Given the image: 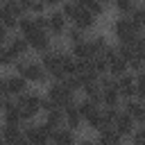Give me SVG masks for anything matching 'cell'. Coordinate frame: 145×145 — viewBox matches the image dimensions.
<instances>
[{
  "label": "cell",
  "mask_w": 145,
  "mask_h": 145,
  "mask_svg": "<svg viewBox=\"0 0 145 145\" xmlns=\"http://www.w3.org/2000/svg\"><path fill=\"white\" fill-rule=\"evenodd\" d=\"M14 70H16V75L25 77L29 84H48L50 82V75L45 72V68L41 66L39 59H29V57L18 59L14 63Z\"/></svg>",
  "instance_id": "obj_1"
},
{
  "label": "cell",
  "mask_w": 145,
  "mask_h": 145,
  "mask_svg": "<svg viewBox=\"0 0 145 145\" xmlns=\"http://www.w3.org/2000/svg\"><path fill=\"white\" fill-rule=\"evenodd\" d=\"M41 100H43V95L39 91H32V88L27 93H23L20 97H16V104H18L20 116H23V122H34V118L41 113Z\"/></svg>",
  "instance_id": "obj_2"
},
{
  "label": "cell",
  "mask_w": 145,
  "mask_h": 145,
  "mask_svg": "<svg viewBox=\"0 0 145 145\" xmlns=\"http://www.w3.org/2000/svg\"><path fill=\"white\" fill-rule=\"evenodd\" d=\"M111 32H113V36L118 39V43H131L134 39H138L143 32H140V27L129 18V16H118L116 20H113V25H111Z\"/></svg>",
  "instance_id": "obj_3"
},
{
  "label": "cell",
  "mask_w": 145,
  "mask_h": 145,
  "mask_svg": "<svg viewBox=\"0 0 145 145\" xmlns=\"http://www.w3.org/2000/svg\"><path fill=\"white\" fill-rule=\"evenodd\" d=\"M45 97L52 100L54 106H59V109H66V106H70V104L77 102V100H75V91H72L66 82H50Z\"/></svg>",
  "instance_id": "obj_4"
},
{
  "label": "cell",
  "mask_w": 145,
  "mask_h": 145,
  "mask_svg": "<svg viewBox=\"0 0 145 145\" xmlns=\"http://www.w3.org/2000/svg\"><path fill=\"white\" fill-rule=\"evenodd\" d=\"M52 129L41 120V122H25L23 125V136L34 143V145H50L52 143Z\"/></svg>",
  "instance_id": "obj_5"
},
{
  "label": "cell",
  "mask_w": 145,
  "mask_h": 145,
  "mask_svg": "<svg viewBox=\"0 0 145 145\" xmlns=\"http://www.w3.org/2000/svg\"><path fill=\"white\" fill-rule=\"evenodd\" d=\"M25 39H27L29 50H34L36 54H43V52H48V50L54 45L50 32H45V29H32L29 34H25Z\"/></svg>",
  "instance_id": "obj_6"
},
{
  "label": "cell",
  "mask_w": 145,
  "mask_h": 145,
  "mask_svg": "<svg viewBox=\"0 0 145 145\" xmlns=\"http://www.w3.org/2000/svg\"><path fill=\"white\" fill-rule=\"evenodd\" d=\"M48 32H50V36H63L66 34V29H68V20H66V16L61 14V9L59 7H54V9H48Z\"/></svg>",
  "instance_id": "obj_7"
},
{
  "label": "cell",
  "mask_w": 145,
  "mask_h": 145,
  "mask_svg": "<svg viewBox=\"0 0 145 145\" xmlns=\"http://www.w3.org/2000/svg\"><path fill=\"white\" fill-rule=\"evenodd\" d=\"M7 50L11 52V57L18 61V59H25L27 57V52H29V45H27V39L23 36V34H11L9 36V41H7Z\"/></svg>",
  "instance_id": "obj_8"
},
{
  "label": "cell",
  "mask_w": 145,
  "mask_h": 145,
  "mask_svg": "<svg viewBox=\"0 0 145 145\" xmlns=\"http://www.w3.org/2000/svg\"><path fill=\"white\" fill-rule=\"evenodd\" d=\"M5 79H7V95L14 97V100L29 91V82H27L25 77L16 75V72H14V75H5Z\"/></svg>",
  "instance_id": "obj_9"
},
{
  "label": "cell",
  "mask_w": 145,
  "mask_h": 145,
  "mask_svg": "<svg viewBox=\"0 0 145 145\" xmlns=\"http://www.w3.org/2000/svg\"><path fill=\"white\" fill-rule=\"evenodd\" d=\"M122 111L134 118L136 125H145V102H140L138 97H131V100H125L122 102Z\"/></svg>",
  "instance_id": "obj_10"
},
{
  "label": "cell",
  "mask_w": 145,
  "mask_h": 145,
  "mask_svg": "<svg viewBox=\"0 0 145 145\" xmlns=\"http://www.w3.org/2000/svg\"><path fill=\"white\" fill-rule=\"evenodd\" d=\"M136 122H134V118H129L125 111H120L118 113V118H116V122H113V129L120 134V138L125 140V138H129L131 140V136H134V131H136Z\"/></svg>",
  "instance_id": "obj_11"
},
{
  "label": "cell",
  "mask_w": 145,
  "mask_h": 145,
  "mask_svg": "<svg viewBox=\"0 0 145 145\" xmlns=\"http://www.w3.org/2000/svg\"><path fill=\"white\" fill-rule=\"evenodd\" d=\"M68 52L77 59V61H93L95 57H97V52L93 50V45H91V41L88 39H84L82 43H77V45H70L68 48Z\"/></svg>",
  "instance_id": "obj_12"
},
{
  "label": "cell",
  "mask_w": 145,
  "mask_h": 145,
  "mask_svg": "<svg viewBox=\"0 0 145 145\" xmlns=\"http://www.w3.org/2000/svg\"><path fill=\"white\" fill-rule=\"evenodd\" d=\"M116 82H118V93H120L122 102L136 97V75H134V72H127V75H122V77L116 79Z\"/></svg>",
  "instance_id": "obj_13"
},
{
  "label": "cell",
  "mask_w": 145,
  "mask_h": 145,
  "mask_svg": "<svg viewBox=\"0 0 145 145\" xmlns=\"http://www.w3.org/2000/svg\"><path fill=\"white\" fill-rule=\"evenodd\" d=\"M63 116H66V129H70V131H79L82 127H84V118L79 116V111H77V102L75 104H70V106H66L63 109Z\"/></svg>",
  "instance_id": "obj_14"
},
{
  "label": "cell",
  "mask_w": 145,
  "mask_h": 145,
  "mask_svg": "<svg viewBox=\"0 0 145 145\" xmlns=\"http://www.w3.org/2000/svg\"><path fill=\"white\" fill-rule=\"evenodd\" d=\"M23 138V125H9V122H2L0 125V140H7V143H18Z\"/></svg>",
  "instance_id": "obj_15"
},
{
  "label": "cell",
  "mask_w": 145,
  "mask_h": 145,
  "mask_svg": "<svg viewBox=\"0 0 145 145\" xmlns=\"http://www.w3.org/2000/svg\"><path fill=\"white\" fill-rule=\"evenodd\" d=\"M43 122L52 129V131H57V129H61L63 125H66V116H63V109H52V111H48V113H43Z\"/></svg>",
  "instance_id": "obj_16"
},
{
  "label": "cell",
  "mask_w": 145,
  "mask_h": 145,
  "mask_svg": "<svg viewBox=\"0 0 145 145\" xmlns=\"http://www.w3.org/2000/svg\"><path fill=\"white\" fill-rule=\"evenodd\" d=\"M77 143H79L77 134L70 131V129H66V127H61V129H57L52 134V143L50 145H77Z\"/></svg>",
  "instance_id": "obj_17"
},
{
  "label": "cell",
  "mask_w": 145,
  "mask_h": 145,
  "mask_svg": "<svg viewBox=\"0 0 145 145\" xmlns=\"http://www.w3.org/2000/svg\"><path fill=\"white\" fill-rule=\"evenodd\" d=\"M95 23H97V18L91 14V11H86L84 7H82V11L77 14V18L70 23V25H75L77 29H82V32H86V29H93L95 27Z\"/></svg>",
  "instance_id": "obj_18"
},
{
  "label": "cell",
  "mask_w": 145,
  "mask_h": 145,
  "mask_svg": "<svg viewBox=\"0 0 145 145\" xmlns=\"http://www.w3.org/2000/svg\"><path fill=\"white\" fill-rule=\"evenodd\" d=\"M127 72H129V63H127V59H125L122 54H118L116 59L109 61V75H111L113 79H120V77L127 75Z\"/></svg>",
  "instance_id": "obj_19"
},
{
  "label": "cell",
  "mask_w": 145,
  "mask_h": 145,
  "mask_svg": "<svg viewBox=\"0 0 145 145\" xmlns=\"http://www.w3.org/2000/svg\"><path fill=\"white\" fill-rule=\"evenodd\" d=\"M86 127L100 134V131H104V129H109V127H111V122L106 120V116H104V111L100 109L97 113H93V116H91V118L86 120Z\"/></svg>",
  "instance_id": "obj_20"
},
{
  "label": "cell",
  "mask_w": 145,
  "mask_h": 145,
  "mask_svg": "<svg viewBox=\"0 0 145 145\" xmlns=\"http://www.w3.org/2000/svg\"><path fill=\"white\" fill-rule=\"evenodd\" d=\"M59 9H61V14L66 16V20L72 23V20L77 18V14L82 11V2H79V0H66V2L59 5Z\"/></svg>",
  "instance_id": "obj_21"
},
{
  "label": "cell",
  "mask_w": 145,
  "mask_h": 145,
  "mask_svg": "<svg viewBox=\"0 0 145 145\" xmlns=\"http://www.w3.org/2000/svg\"><path fill=\"white\" fill-rule=\"evenodd\" d=\"M95 140H97V145H122V138H120V134H118L113 127L100 131Z\"/></svg>",
  "instance_id": "obj_22"
},
{
  "label": "cell",
  "mask_w": 145,
  "mask_h": 145,
  "mask_svg": "<svg viewBox=\"0 0 145 145\" xmlns=\"http://www.w3.org/2000/svg\"><path fill=\"white\" fill-rule=\"evenodd\" d=\"M77 111H79V116L84 118V125H86V120L93 116V113H97L100 111V104H95V102H91V100H79L77 102Z\"/></svg>",
  "instance_id": "obj_23"
},
{
  "label": "cell",
  "mask_w": 145,
  "mask_h": 145,
  "mask_svg": "<svg viewBox=\"0 0 145 145\" xmlns=\"http://www.w3.org/2000/svg\"><path fill=\"white\" fill-rule=\"evenodd\" d=\"M25 7H27V14H32V16L48 14V2H43V0H25Z\"/></svg>",
  "instance_id": "obj_24"
},
{
  "label": "cell",
  "mask_w": 145,
  "mask_h": 145,
  "mask_svg": "<svg viewBox=\"0 0 145 145\" xmlns=\"http://www.w3.org/2000/svg\"><path fill=\"white\" fill-rule=\"evenodd\" d=\"M86 32H82V29H77L75 25H68V29H66V34H63V39L68 41V45H77V43H82L86 36H84Z\"/></svg>",
  "instance_id": "obj_25"
},
{
  "label": "cell",
  "mask_w": 145,
  "mask_h": 145,
  "mask_svg": "<svg viewBox=\"0 0 145 145\" xmlns=\"http://www.w3.org/2000/svg\"><path fill=\"white\" fill-rule=\"evenodd\" d=\"M88 41H91V45H93V50H95L97 54H102V52H104V50L111 45V43H109V39H106L102 32H95V34H93Z\"/></svg>",
  "instance_id": "obj_26"
},
{
  "label": "cell",
  "mask_w": 145,
  "mask_h": 145,
  "mask_svg": "<svg viewBox=\"0 0 145 145\" xmlns=\"http://www.w3.org/2000/svg\"><path fill=\"white\" fill-rule=\"evenodd\" d=\"M79 2H82V7H84L86 11H91L95 18L106 11V5H104V2H97V0H79Z\"/></svg>",
  "instance_id": "obj_27"
},
{
  "label": "cell",
  "mask_w": 145,
  "mask_h": 145,
  "mask_svg": "<svg viewBox=\"0 0 145 145\" xmlns=\"http://www.w3.org/2000/svg\"><path fill=\"white\" fill-rule=\"evenodd\" d=\"M129 18H131V20L140 27V32L145 34V5H136V7H134V11L129 14Z\"/></svg>",
  "instance_id": "obj_28"
},
{
  "label": "cell",
  "mask_w": 145,
  "mask_h": 145,
  "mask_svg": "<svg viewBox=\"0 0 145 145\" xmlns=\"http://www.w3.org/2000/svg\"><path fill=\"white\" fill-rule=\"evenodd\" d=\"M134 7H136V2H131V0H116L113 2V9L118 11V16H129L134 11Z\"/></svg>",
  "instance_id": "obj_29"
},
{
  "label": "cell",
  "mask_w": 145,
  "mask_h": 145,
  "mask_svg": "<svg viewBox=\"0 0 145 145\" xmlns=\"http://www.w3.org/2000/svg\"><path fill=\"white\" fill-rule=\"evenodd\" d=\"M91 66H93V70H95L100 77H102V75H109V61H106L102 54H97V57L91 61Z\"/></svg>",
  "instance_id": "obj_30"
},
{
  "label": "cell",
  "mask_w": 145,
  "mask_h": 145,
  "mask_svg": "<svg viewBox=\"0 0 145 145\" xmlns=\"http://www.w3.org/2000/svg\"><path fill=\"white\" fill-rule=\"evenodd\" d=\"M14 63H16V59L11 57V52L7 50V45H0V68H14Z\"/></svg>",
  "instance_id": "obj_31"
},
{
  "label": "cell",
  "mask_w": 145,
  "mask_h": 145,
  "mask_svg": "<svg viewBox=\"0 0 145 145\" xmlns=\"http://www.w3.org/2000/svg\"><path fill=\"white\" fill-rule=\"evenodd\" d=\"M136 97L140 102H145V72L136 75Z\"/></svg>",
  "instance_id": "obj_32"
},
{
  "label": "cell",
  "mask_w": 145,
  "mask_h": 145,
  "mask_svg": "<svg viewBox=\"0 0 145 145\" xmlns=\"http://www.w3.org/2000/svg\"><path fill=\"white\" fill-rule=\"evenodd\" d=\"M131 140H143V143H145V125H138V127H136Z\"/></svg>",
  "instance_id": "obj_33"
},
{
  "label": "cell",
  "mask_w": 145,
  "mask_h": 145,
  "mask_svg": "<svg viewBox=\"0 0 145 145\" xmlns=\"http://www.w3.org/2000/svg\"><path fill=\"white\" fill-rule=\"evenodd\" d=\"M7 41H9V29L0 23V45H7Z\"/></svg>",
  "instance_id": "obj_34"
},
{
  "label": "cell",
  "mask_w": 145,
  "mask_h": 145,
  "mask_svg": "<svg viewBox=\"0 0 145 145\" xmlns=\"http://www.w3.org/2000/svg\"><path fill=\"white\" fill-rule=\"evenodd\" d=\"M77 145H97V140H91V138H84V140H79Z\"/></svg>",
  "instance_id": "obj_35"
},
{
  "label": "cell",
  "mask_w": 145,
  "mask_h": 145,
  "mask_svg": "<svg viewBox=\"0 0 145 145\" xmlns=\"http://www.w3.org/2000/svg\"><path fill=\"white\" fill-rule=\"evenodd\" d=\"M16 145H34V143H29V140H27V138H25V136H23V138H20V140H18V143H16Z\"/></svg>",
  "instance_id": "obj_36"
},
{
  "label": "cell",
  "mask_w": 145,
  "mask_h": 145,
  "mask_svg": "<svg viewBox=\"0 0 145 145\" xmlns=\"http://www.w3.org/2000/svg\"><path fill=\"white\" fill-rule=\"evenodd\" d=\"M129 145H145L143 140H129Z\"/></svg>",
  "instance_id": "obj_37"
},
{
  "label": "cell",
  "mask_w": 145,
  "mask_h": 145,
  "mask_svg": "<svg viewBox=\"0 0 145 145\" xmlns=\"http://www.w3.org/2000/svg\"><path fill=\"white\" fill-rule=\"evenodd\" d=\"M0 145H14V143H7V140H0Z\"/></svg>",
  "instance_id": "obj_38"
},
{
  "label": "cell",
  "mask_w": 145,
  "mask_h": 145,
  "mask_svg": "<svg viewBox=\"0 0 145 145\" xmlns=\"http://www.w3.org/2000/svg\"><path fill=\"white\" fill-rule=\"evenodd\" d=\"M0 11H2V2H0Z\"/></svg>",
  "instance_id": "obj_39"
},
{
  "label": "cell",
  "mask_w": 145,
  "mask_h": 145,
  "mask_svg": "<svg viewBox=\"0 0 145 145\" xmlns=\"http://www.w3.org/2000/svg\"><path fill=\"white\" fill-rule=\"evenodd\" d=\"M143 72H145V70H143Z\"/></svg>",
  "instance_id": "obj_40"
}]
</instances>
